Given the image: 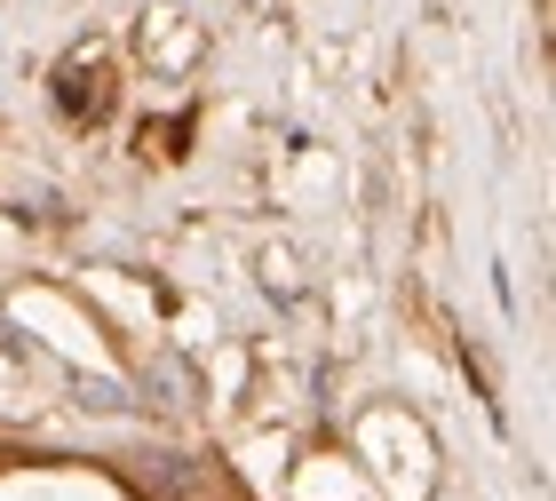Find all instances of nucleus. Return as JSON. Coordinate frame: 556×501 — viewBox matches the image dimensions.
<instances>
[]
</instances>
